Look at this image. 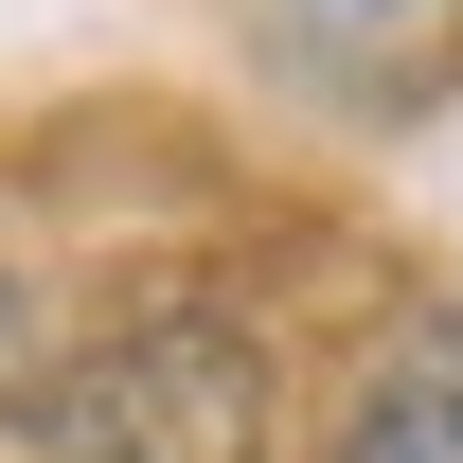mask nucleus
Returning a JSON list of instances; mask_svg holds the SVG:
<instances>
[{
    "label": "nucleus",
    "mask_w": 463,
    "mask_h": 463,
    "mask_svg": "<svg viewBox=\"0 0 463 463\" xmlns=\"http://www.w3.org/2000/svg\"><path fill=\"white\" fill-rule=\"evenodd\" d=\"M339 463H463V321H410L374 392L339 410Z\"/></svg>",
    "instance_id": "f03ea898"
},
{
    "label": "nucleus",
    "mask_w": 463,
    "mask_h": 463,
    "mask_svg": "<svg viewBox=\"0 0 463 463\" xmlns=\"http://www.w3.org/2000/svg\"><path fill=\"white\" fill-rule=\"evenodd\" d=\"M0 463H268V356L232 321H125L0 410Z\"/></svg>",
    "instance_id": "f257e3e1"
}]
</instances>
